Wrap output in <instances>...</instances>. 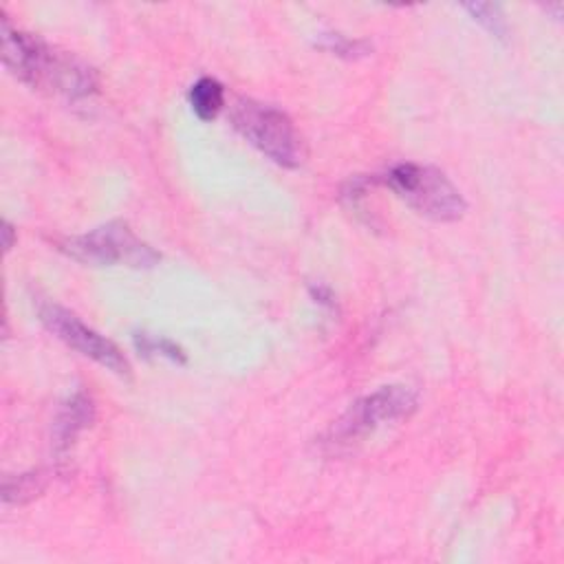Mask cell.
<instances>
[{"label":"cell","mask_w":564,"mask_h":564,"mask_svg":"<svg viewBox=\"0 0 564 564\" xmlns=\"http://www.w3.org/2000/svg\"><path fill=\"white\" fill-rule=\"evenodd\" d=\"M3 64L34 91L83 100L98 91L96 71L68 51H60L42 38L18 32L3 14Z\"/></svg>","instance_id":"6da1fadb"},{"label":"cell","mask_w":564,"mask_h":564,"mask_svg":"<svg viewBox=\"0 0 564 564\" xmlns=\"http://www.w3.org/2000/svg\"><path fill=\"white\" fill-rule=\"evenodd\" d=\"M60 252L77 263L96 267L122 265L133 270H150L161 261L159 252L141 240L124 221L106 223L83 236L64 238L60 240Z\"/></svg>","instance_id":"7a4b0ae2"},{"label":"cell","mask_w":564,"mask_h":564,"mask_svg":"<svg viewBox=\"0 0 564 564\" xmlns=\"http://www.w3.org/2000/svg\"><path fill=\"white\" fill-rule=\"evenodd\" d=\"M384 181L401 201H406L426 218L452 223L467 212V203L459 188L437 168L404 161V164L392 166Z\"/></svg>","instance_id":"3957f363"},{"label":"cell","mask_w":564,"mask_h":564,"mask_svg":"<svg viewBox=\"0 0 564 564\" xmlns=\"http://www.w3.org/2000/svg\"><path fill=\"white\" fill-rule=\"evenodd\" d=\"M231 122L240 135L278 166L298 168L302 164L304 146L287 113L254 100H240L231 111Z\"/></svg>","instance_id":"277c9868"},{"label":"cell","mask_w":564,"mask_h":564,"mask_svg":"<svg viewBox=\"0 0 564 564\" xmlns=\"http://www.w3.org/2000/svg\"><path fill=\"white\" fill-rule=\"evenodd\" d=\"M417 411V394L406 386H384L362 397L334 424L327 435L329 448L351 446L384 424L406 419Z\"/></svg>","instance_id":"5b68a950"},{"label":"cell","mask_w":564,"mask_h":564,"mask_svg":"<svg viewBox=\"0 0 564 564\" xmlns=\"http://www.w3.org/2000/svg\"><path fill=\"white\" fill-rule=\"evenodd\" d=\"M38 315H40L42 325L60 342H64L68 349H73L79 355H85V358L93 360L96 364L113 371L115 375H128L130 373V364L124 358V353L111 340H106L104 336H100L98 331L87 327L85 322L79 319L75 313L66 311L60 304L45 302V304H40Z\"/></svg>","instance_id":"8992f818"},{"label":"cell","mask_w":564,"mask_h":564,"mask_svg":"<svg viewBox=\"0 0 564 564\" xmlns=\"http://www.w3.org/2000/svg\"><path fill=\"white\" fill-rule=\"evenodd\" d=\"M96 417V404L87 392H75L62 406L55 419V446L58 450H66L75 437L91 426Z\"/></svg>","instance_id":"52a82bcc"},{"label":"cell","mask_w":564,"mask_h":564,"mask_svg":"<svg viewBox=\"0 0 564 564\" xmlns=\"http://www.w3.org/2000/svg\"><path fill=\"white\" fill-rule=\"evenodd\" d=\"M225 104V89L214 77H201L190 89V106L201 122H212Z\"/></svg>","instance_id":"ba28073f"},{"label":"cell","mask_w":564,"mask_h":564,"mask_svg":"<svg viewBox=\"0 0 564 564\" xmlns=\"http://www.w3.org/2000/svg\"><path fill=\"white\" fill-rule=\"evenodd\" d=\"M463 10H465L480 27H486L494 38L507 40L510 27H507L505 16H503V12H501L499 5H492V3H469V5H463Z\"/></svg>","instance_id":"9c48e42d"},{"label":"cell","mask_w":564,"mask_h":564,"mask_svg":"<svg viewBox=\"0 0 564 564\" xmlns=\"http://www.w3.org/2000/svg\"><path fill=\"white\" fill-rule=\"evenodd\" d=\"M45 490L40 474H25L18 478H5L3 499L5 503H25Z\"/></svg>","instance_id":"30bf717a"},{"label":"cell","mask_w":564,"mask_h":564,"mask_svg":"<svg viewBox=\"0 0 564 564\" xmlns=\"http://www.w3.org/2000/svg\"><path fill=\"white\" fill-rule=\"evenodd\" d=\"M317 47L334 53V55H342V58H360V55H366L371 51L368 42L353 40V38H347L342 34H322L319 40H317Z\"/></svg>","instance_id":"8fae6325"},{"label":"cell","mask_w":564,"mask_h":564,"mask_svg":"<svg viewBox=\"0 0 564 564\" xmlns=\"http://www.w3.org/2000/svg\"><path fill=\"white\" fill-rule=\"evenodd\" d=\"M139 349H141L143 353H154V351H159L161 355H166V358H171V360H175V362H184V360H186V358H184V351H181L177 344H173L171 340H148V338H141Z\"/></svg>","instance_id":"7c38bea8"},{"label":"cell","mask_w":564,"mask_h":564,"mask_svg":"<svg viewBox=\"0 0 564 564\" xmlns=\"http://www.w3.org/2000/svg\"><path fill=\"white\" fill-rule=\"evenodd\" d=\"M14 243H16V231H14L10 221H3V248H5V252H12Z\"/></svg>","instance_id":"4fadbf2b"}]
</instances>
